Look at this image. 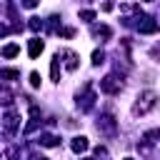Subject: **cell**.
<instances>
[{
    "mask_svg": "<svg viewBox=\"0 0 160 160\" xmlns=\"http://www.w3.org/2000/svg\"><path fill=\"white\" fill-rule=\"evenodd\" d=\"M125 160H132V158H125Z\"/></svg>",
    "mask_w": 160,
    "mask_h": 160,
    "instance_id": "cell-24",
    "label": "cell"
},
{
    "mask_svg": "<svg viewBox=\"0 0 160 160\" xmlns=\"http://www.w3.org/2000/svg\"><path fill=\"white\" fill-rule=\"evenodd\" d=\"M0 78H2V80H12V78H20V72L8 68V70H0Z\"/></svg>",
    "mask_w": 160,
    "mask_h": 160,
    "instance_id": "cell-15",
    "label": "cell"
},
{
    "mask_svg": "<svg viewBox=\"0 0 160 160\" xmlns=\"http://www.w3.org/2000/svg\"><path fill=\"white\" fill-rule=\"evenodd\" d=\"M155 138H160V128H158V130H150V132H145V140H148V142H152Z\"/></svg>",
    "mask_w": 160,
    "mask_h": 160,
    "instance_id": "cell-18",
    "label": "cell"
},
{
    "mask_svg": "<svg viewBox=\"0 0 160 160\" xmlns=\"http://www.w3.org/2000/svg\"><path fill=\"white\" fill-rule=\"evenodd\" d=\"M80 18L90 22V20H95V12H92V10H82V12H80Z\"/></svg>",
    "mask_w": 160,
    "mask_h": 160,
    "instance_id": "cell-19",
    "label": "cell"
},
{
    "mask_svg": "<svg viewBox=\"0 0 160 160\" xmlns=\"http://www.w3.org/2000/svg\"><path fill=\"white\" fill-rule=\"evenodd\" d=\"M92 35H95V38H110V28H108V25L95 28V30H92Z\"/></svg>",
    "mask_w": 160,
    "mask_h": 160,
    "instance_id": "cell-14",
    "label": "cell"
},
{
    "mask_svg": "<svg viewBox=\"0 0 160 160\" xmlns=\"http://www.w3.org/2000/svg\"><path fill=\"white\" fill-rule=\"evenodd\" d=\"M42 50H45V42H42L40 38H32V40H30V48H28L30 58H38V55H40Z\"/></svg>",
    "mask_w": 160,
    "mask_h": 160,
    "instance_id": "cell-9",
    "label": "cell"
},
{
    "mask_svg": "<svg viewBox=\"0 0 160 160\" xmlns=\"http://www.w3.org/2000/svg\"><path fill=\"white\" fill-rule=\"evenodd\" d=\"M30 85L32 88H40V75L38 72H30Z\"/></svg>",
    "mask_w": 160,
    "mask_h": 160,
    "instance_id": "cell-20",
    "label": "cell"
},
{
    "mask_svg": "<svg viewBox=\"0 0 160 160\" xmlns=\"http://www.w3.org/2000/svg\"><path fill=\"white\" fill-rule=\"evenodd\" d=\"M22 5H25V8H35V5H38V0H22Z\"/></svg>",
    "mask_w": 160,
    "mask_h": 160,
    "instance_id": "cell-21",
    "label": "cell"
},
{
    "mask_svg": "<svg viewBox=\"0 0 160 160\" xmlns=\"http://www.w3.org/2000/svg\"><path fill=\"white\" fill-rule=\"evenodd\" d=\"M60 58H65V68L68 70H75L78 68V55L72 52V50H62V52H58Z\"/></svg>",
    "mask_w": 160,
    "mask_h": 160,
    "instance_id": "cell-7",
    "label": "cell"
},
{
    "mask_svg": "<svg viewBox=\"0 0 160 160\" xmlns=\"http://www.w3.org/2000/svg\"><path fill=\"white\" fill-rule=\"evenodd\" d=\"M28 25H30V30H40V28H42V20H40V18H30Z\"/></svg>",
    "mask_w": 160,
    "mask_h": 160,
    "instance_id": "cell-17",
    "label": "cell"
},
{
    "mask_svg": "<svg viewBox=\"0 0 160 160\" xmlns=\"http://www.w3.org/2000/svg\"><path fill=\"white\" fill-rule=\"evenodd\" d=\"M155 105H158V95L152 90H145L138 95V102L132 105V115H148Z\"/></svg>",
    "mask_w": 160,
    "mask_h": 160,
    "instance_id": "cell-1",
    "label": "cell"
},
{
    "mask_svg": "<svg viewBox=\"0 0 160 160\" xmlns=\"http://www.w3.org/2000/svg\"><path fill=\"white\" fill-rule=\"evenodd\" d=\"M138 30H140V32H145V35H150V32H158V22H155L152 18H148V15H145V18L138 22Z\"/></svg>",
    "mask_w": 160,
    "mask_h": 160,
    "instance_id": "cell-5",
    "label": "cell"
},
{
    "mask_svg": "<svg viewBox=\"0 0 160 160\" xmlns=\"http://www.w3.org/2000/svg\"><path fill=\"white\" fill-rule=\"evenodd\" d=\"M8 30H10V28H8V25H2V22H0V38H2V35H8Z\"/></svg>",
    "mask_w": 160,
    "mask_h": 160,
    "instance_id": "cell-22",
    "label": "cell"
},
{
    "mask_svg": "<svg viewBox=\"0 0 160 160\" xmlns=\"http://www.w3.org/2000/svg\"><path fill=\"white\" fill-rule=\"evenodd\" d=\"M120 88H122V80H120V78H115V75H108V78H102V80H100V90H102V92L115 95V92H120Z\"/></svg>",
    "mask_w": 160,
    "mask_h": 160,
    "instance_id": "cell-2",
    "label": "cell"
},
{
    "mask_svg": "<svg viewBox=\"0 0 160 160\" xmlns=\"http://www.w3.org/2000/svg\"><path fill=\"white\" fill-rule=\"evenodd\" d=\"M32 160H48V158H32Z\"/></svg>",
    "mask_w": 160,
    "mask_h": 160,
    "instance_id": "cell-23",
    "label": "cell"
},
{
    "mask_svg": "<svg viewBox=\"0 0 160 160\" xmlns=\"http://www.w3.org/2000/svg\"><path fill=\"white\" fill-rule=\"evenodd\" d=\"M82 90H85V95H82V98L78 95V105H80V110H90V108H92V100H95V95L90 92V85H85Z\"/></svg>",
    "mask_w": 160,
    "mask_h": 160,
    "instance_id": "cell-4",
    "label": "cell"
},
{
    "mask_svg": "<svg viewBox=\"0 0 160 160\" xmlns=\"http://www.w3.org/2000/svg\"><path fill=\"white\" fill-rule=\"evenodd\" d=\"M82 160H88V158H82Z\"/></svg>",
    "mask_w": 160,
    "mask_h": 160,
    "instance_id": "cell-25",
    "label": "cell"
},
{
    "mask_svg": "<svg viewBox=\"0 0 160 160\" xmlns=\"http://www.w3.org/2000/svg\"><path fill=\"white\" fill-rule=\"evenodd\" d=\"M100 62H105V52L102 50H95L92 52V65H100Z\"/></svg>",
    "mask_w": 160,
    "mask_h": 160,
    "instance_id": "cell-16",
    "label": "cell"
},
{
    "mask_svg": "<svg viewBox=\"0 0 160 160\" xmlns=\"http://www.w3.org/2000/svg\"><path fill=\"white\" fill-rule=\"evenodd\" d=\"M40 142H42L45 148H52V145H58V138H55V135H50V132H45V135L40 138Z\"/></svg>",
    "mask_w": 160,
    "mask_h": 160,
    "instance_id": "cell-12",
    "label": "cell"
},
{
    "mask_svg": "<svg viewBox=\"0 0 160 160\" xmlns=\"http://www.w3.org/2000/svg\"><path fill=\"white\" fill-rule=\"evenodd\" d=\"M18 52H20V45H15V42H12V45H5V48H2V55H5V58H15Z\"/></svg>",
    "mask_w": 160,
    "mask_h": 160,
    "instance_id": "cell-11",
    "label": "cell"
},
{
    "mask_svg": "<svg viewBox=\"0 0 160 160\" xmlns=\"http://www.w3.org/2000/svg\"><path fill=\"white\" fill-rule=\"evenodd\" d=\"M70 148H72V152H85V150L90 148V142H88V138H82V135H78V138H72V142H70Z\"/></svg>",
    "mask_w": 160,
    "mask_h": 160,
    "instance_id": "cell-8",
    "label": "cell"
},
{
    "mask_svg": "<svg viewBox=\"0 0 160 160\" xmlns=\"http://www.w3.org/2000/svg\"><path fill=\"white\" fill-rule=\"evenodd\" d=\"M98 130L105 132V135H112V132H115V120H112L110 115H102V118L98 120Z\"/></svg>",
    "mask_w": 160,
    "mask_h": 160,
    "instance_id": "cell-3",
    "label": "cell"
},
{
    "mask_svg": "<svg viewBox=\"0 0 160 160\" xmlns=\"http://www.w3.org/2000/svg\"><path fill=\"white\" fill-rule=\"evenodd\" d=\"M2 128H5V132H8V135H12V130L18 128V115H15L12 110H10V112L2 118Z\"/></svg>",
    "mask_w": 160,
    "mask_h": 160,
    "instance_id": "cell-6",
    "label": "cell"
},
{
    "mask_svg": "<svg viewBox=\"0 0 160 160\" xmlns=\"http://www.w3.org/2000/svg\"><path fill=\"white\" fill-rule=\"evenodd\" d=\"M50 78H52L55 82L60 80V55H55L52 62H50Z\"/></svg>",
    "mask_w": 160,
    "mask_h": 160,
    "instance_id": "cell-10",
    "label": "cell"
},
{
    "mask_svg": "<svg viewBox=\"0 0 160 160\" xmlns=\"http://www.w3.org/2000/svg\"><path fill=\"white\" fill-rule=\"evenodd\" d=\"M0 102H2V105H10V102H12V92H10L8 88H0Z\"/></svg>",
    "mask_w": 160,
    "mask_h": 160,
    "instance_id": "cell-13",
    "label": "cell"
}]
</instances>
